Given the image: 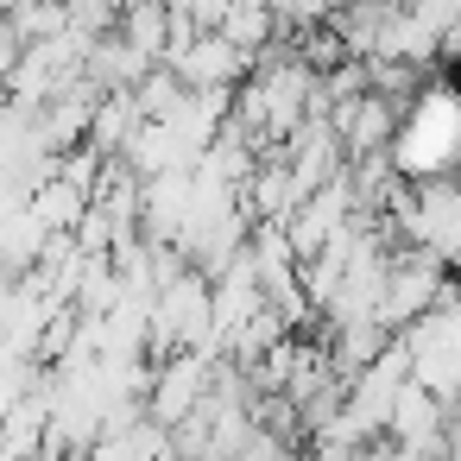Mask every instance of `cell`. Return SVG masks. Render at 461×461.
Here are the masks:
<instances>
[{
    "mask_svg": "<svg viewBox=\"0 0 461 461\" xmlns=\"http://www.w3.org/2000/svg\"><path fill=\"white\" fill-rule=\"evenodd\" d=\"M448 291H455V285H448V259H442L436 247H417V240H404V247L392 253V266H385L379 322L398 335V329H411L417 316H429V310H436Z\"/></svg>",
    "mask_w": 461,
    "mask_h": 461,
    "instance_id": "2",
    "label": "cell"
},
{
    "mask_svg": "<svg viewBox=\"0 0 461 461\" xmlns=\"http://www.w3.org/2000/svg\"><path fill=\"white\" fill-rule=\"evenodd\" d=\"M266 7L278 14L285 32H310V26H329L341 14V0H266Z\"/></svg>",
    "mask_w": 461,
    "mask_h": 461,
    "instance_id": "6",
    "label": "cell"
},
{
    "mask_svg": "<svg viewBox=\"0 0 461 461\" xmlns=\"http://www.w3.org/2000/svg\"><path fill=\"white\" fill-rule=\"evenodd\" d=\"M190 89H240L247 77H253V51H240L221 26H203L190 45H177L171 58H165Z\"/></svg>",
    "mask_w": 461,
    "mask_h": 461,
    "instance_id": "3",
    "label": "cell"
},
{
    "mask_svg": "<svg viewBox=\"0 0 461 461\" xmlns=\"http://www.w3.org/2000/svg\"><path fill=\"white\" fill-rule=\"evenodd\" d=\"M392 158H398V171L411 184L461 171V83H423V95L398 121Z\"/></svg>",
    "mask_w": 461,
    "mask_h": 461,
    "instance_id": "1",
    "label": "cell"
},
{
    "mask_svg": "<svg viewBox=\"0 0 461 461\" xmlns=\"http://www.w3.org/2000/svg\"><path fill=\"white\" fill-rule=\"evenodd\" d=\"M26 203H32V215H39L51 234H77V228L89 221V209H95V190H89V184H77L70 171H58V165H51V171L32 184V196H26Z\"/></svg>",
    "mask_w": 461,
    "mask_h": 461,
    "instance_id": "4",
    "label": "cell"
},
{
    "mask_svg": "<svg viewBox=\"0 0 461 461\" xmlns=\"http://www.w3.org/2000/svg\"><path fill=\"white\" fill-rule=\"evenodd\" d=\"M234 461H310L303 448H297V436L291 429H272V423H259L253 417V436L240 442V455Z\"/></svg>",
    "mask_w": 461,
    "mask_h": 461,
    "instance_id": "5",
    "label": "cell"
}]
</instances>
